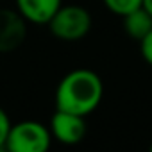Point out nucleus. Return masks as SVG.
Wrapping results in <instances>:
<instances>
[{"label": "nucleus", "mask_w": 152, "mask_h": 152, "mask_svg": "<svg viewBox=\"0 0 152 152\" xmlns=\"http://www.w3.org/2000/svg\"><path fill=\"white\" fill-rule=\"evenodd\" d=\"M104 6L116 16H125L138 7H141V0H104Z\"/></svg>", "instance_id": "8"}, {"label": "nucleus", "mask_w": 152, "mask_h": 152, "mask_svg": "<svg viewBox=\"0 0 152 152\" xmlns=\"http://www.w3.org/2000/svg\"><path fill=\"white\" fill-rule=\"evenodd\" d=\"M150 150H152V145H150Z\"/></svg>", "instance_id": "12"}, {"label": "nucleus", "mask_w": 152, "mask_h": 152, "mask_svg": "<svg viewBox=\"0 0 152 152\" xmlns=\"http://www.w3.org/2000/svg\"><path fill=\"white\" fill-rule=\"evenodd\" d=\"M52 143L50 129L36 120L11 124L6 147L11 152H47Z\"/></svg>", "instance_id": "3"}, {"label": "nucleus", "mask_w": 152, "mask_h": 152, "mask_svg": "<svg viewBox=\"0 0 152 152\" xmlns=\"http://www.w3.org/2000/svg\"><path fill=\"white\" fill-rule=\"evenodd\" d=\"M122 18H124V31L132 39L141 41L152 31V16L143 7H138L136 11H132V13H129Z\"/></svg>", "instance_id": "7"}, {"label": "nucleus", "mask_w": 152, "mask_h": 152, "mask_svg": "<svg viewBox=\"0 0 152 152\" xmlns=\"http://www.w3.org/2000/svg\"><path fill=\"white\" fill-rule=\"evenodd\" d=\"M104 97V83L93 70L77 68L66 73L56 90V109L88 116Z\"/></svg>", "instance_id": "1"}, {"label": "nucleus", "mask_w": 152, "mask_h": 152, "mask_svg": "<svg viewBox=\"0 0 152 152\" xmlns=\"http://www.w3.org/2000/svg\"><path fill=\"white\" fill-rule=\"evenodd\" d=\"M9 129H11V120L7 116V113L4 111V107L0 106V148L6 147V140H7Z\"/></svg>", "instance_id": "9"}, {"label": "nucleus", "mask_w": 152, "mask_h": 152, "mask_svg": "<svg viewBox=\"0 0 152 152\" xmlns=\"http://www.w3.org/2000/svg\"><path fill=\"white\" fill-rule=\"evenodd\" d=\"M47 25L61 41H79L91 31V15L83 6H61Z\"/></svg>", "instance_id": "2"}, {"label": "nucleus", "mask_w": 152, "mask_h": 152, "mask_svg": "<svg viewBox=\"0 0 152 152\" xmlns=\"http://www.w3.org/2000/svg\"><path fill=\"white\" fill-rule=\"evenodd\" d=\"M27 38V20L16 9H0V54L16 50Z\"/></svg>", "instance_id": "5"}, {"label": "nucleus", "mask_w": 152, "mask_h": 152, "mask_svg": "<svg viewBox=\"0 0 152 152\" xmlns=\"http://www.w3.org/2000/svg\"><path fill=\"white\" fill-rule=\"evenodd\" d=\"M88 132L84 116L56 109L50 118V134L63 145H77Z\"/></svg>", "instance_id": "4"}, {"label": "nucleus", "mask_w": 152, "mask_h": 152, "mask_svg": "<svg viewBox=\"0 0 152 152\" xmlns=\"http://www.w3.org/2000/svg\"><path fill=\"white\" fill-rule=\"evenodd\" d=\"M140 50H141L143 59L152 66V31L140 41Z\"/></svg>", "instance_id": "10"}, {"label": "nucleus", "mask_w": 152, "mask_h": 152, "mask_svg": "<svg viewBox=\"0 0 152 152\" xmlns=\"http://www.w3.org/2000/svg\"><path fill=\"white\" fill-rule=\"evenodd\" d=\"M61 6L63 0H16L20 15L29 23L36 25H47Z\"/></svg>", "instance_id": "6"}, {"label": "nucleus", "mask_w": 152, "mask_h": 152, "mask_svg": "<svg viewBox=\"0 0 152 152\" xmlns=\"http://www.w3.org/2000/svg\"><path fill=\"white\" fill-rule=\"evenodd\" d=\"M141 7L152 16V0H141Z\"/></svg>", "instance_id": "11"}]
</instances>
